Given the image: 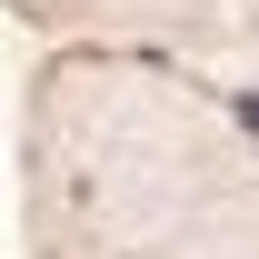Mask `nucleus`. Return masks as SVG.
Here are the masks:
<instances>
[]
</instances>
